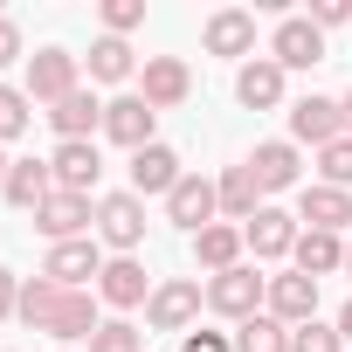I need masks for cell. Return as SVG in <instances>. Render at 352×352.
I'll return each instance as SVG.
<instances>
[{"instance_id":"cell-1","label":"cell","mask_w":352,"mask_h":352,"mask_svg":"<svg viewBox=\"0 0 352 352\" xmlns=\"http://www.w3.org/2000/svg\"><path fill=\"white\" fill-rule=\"evenodd\" d=\"M263 304H270V276H256V263L208 276V311H214V318L249 324V318H263Z\"/></svg>"},{"instance_id":"cell-2","label":"cell","mask_w":352,"mask_h":352,"mask_svg":"<svg viewBox=\"0 0 352 352\" xmlns=\"http://www.w3.org/2000/svg\"><path fill=\"white\" fill-rule=\"evenodd\" d=\"M201 304H208V290H201V276H166L159 290H152V304H145V324L152 331H194V318H201Z\"/></svg>"},{"instance_id":"cell-3","label":"cell","mask_w":352,"mask_h":352,"mask_svg":"<svg viewBox=\"0 0 352 352\" xmlns=\"http://www.w3.org/2000/svg\"><path fill=\"white\" fill-rule=\"evenodd\" d=\"M270 63L290 76V69H311V63H324V28L311 21V14H283L276 21V35H270Z\"/></svg>"},{"instance_id":"cell-4","label":"cell","mask_w":352,"mask_h":352,"mask_svg":"<svg viewBox=\"0 0 352 352\" xmlns=\"http://www.w3.org/2000/svg\"><path fill=\"white\" fill-rule=\"evenodd\" d=\"M338 138H352L345 131V104H331V97H297L290 104V145H338Z\"/></svg>"},{"instance_id":"cell-5","label":"cell","mask_w":352,"mask_h":352,"mask_svg":"<svg viewBox=\"0 0 352 352\" xmlns=\"http://www.w3.org/2000/svg\"><path fill=\"white\" fill-rule=\"evenodd\" d=\"M214 214H221V194H214L208 173H187V180L166 194V221H173V228H187V235L214 228Z\"/></svg>"},{"instance_id":"cell-6","label":"cell","mask_w":352,"mask_h":352,"mask_svg":"<svg viewBox=\"0 0 352 352\" xmlns=\"http://www.w3.org/2000/svg\"><path fill=\"white\" fill-rule=\"evenodd\" d=\"M90 221H97V201H90V194H49V201L35 208V228L49 235V249H56V242H83Z\"/></svg>"},{"instance_id":"cell-7","label":"cell","mask_w":352,"mask_h":352,"mask_svg":"<svg viewBox=\"0 0 352 352\" xmlns=\"http://www.w3.org/2000/svg\"><path fill=\"white\" fill-rule=\"evenodd\" d=\"M97 235L118 249V256H131L138 242H145V201L124 187V194H104L97 201Z\"/></svg>"},{"instance_id":"cell-8","label":"cell","mask_w":352,"mask_h":352,"mask_svg":"<svg viewBox=\"0 0 352 352\" xmlns=\"http://www.w3.org/2000/svg\"><path fill=\"white\" fill-rule=\"evenodd\" d=\"M49 173H56V194H97V180H104V152H97V138L56 145Z\"/></svg>"},{"instance_id":"cell-9","label":"cell","mask_w":352,"mask_h":352,"mask_svg":"<svg viewBox=\"0 0 352 352\" xmlns=\"http://www.w3.org/2000/svg\"><path fill=\"white\" fill-rule=\"evenodd\" d=\"M242 166L256 173V187H263V194H290V187H304V159H297L290 138H263Z\"/></svg>"},{"instance_id":"cell-10","label":"cell","mask_w":352,"mask_h":352,"mask_svg":"<svg viewBox=\"0 0 352 352\" xmlns=\"http://www.w3.org/2000/svg\"><path fill=\"white\" fill-rule=\"evenodd\" d=\"M76 69H83V63H76L69 49H35V56H28V97H35V104H63L69 90H83Z\"/></svg>"},{"instance_id":"cell-11","label":"cell","mask_w":352,"mask_h":352,"mask_svg":"<svg viewBox=\"0 0 352 352\" xmlns=\"http://www.w3.org/2000/svg\"><path fill=\"white\" fill-rule=\"evenodd\" d=\"M152 118H159V111H152L138 90H124V97L104 104V138L124 145V152H145V145H152Z\"/></svg>"},{"instance_id":"cell-12","label":"cell","mask_w":352,"mask_h":352,"mask_svg":"<svg viewBox=\"0 0 352 352\" xmlns=\"http://www.w3.org/2000/svg\"><path fill=\"white\" fill-rule=\"evenodd\" d=\"M152 276H145V263L138 256H111L104 263V276H97V304H111V311H131V304H152Z\"/></svg>"},{"instance_id":"cell-13","label":"cell","mask_w":352,"mask_h":352,"mask_svg":"<svg viewBox=\"0 0 352 352\" xmlns=\"http://www.w3.org/2000/svg\"><path fill=\"white\" fill-rule=\"evenodd\" d=\"M42 276L49 283H63V290H97V276H104V256H97V242L83 235V242H56L49 249V263H42Z\"/></svg>"},{"instance_id":"cell-14","label":"cell","mask_w":352,"mask_h":352,"mask_svg":"<svg viewBox=\"0 0 352 352\" xmlns=\"http://www.w3.org/2000/svg\"><path fill=\"white\" fill-rule=\"evenodd\" d=\"M297 221H304V228H324V235H345V228H352V194L311 180V187H297Z\"/></svg>"},{"instance_id":"cell-15","label":"cell","mask_w":352,"mask_h":352,"mask_svg":"<svg viewBox=\"0 0 352 352\" xmlns=\"http://www.w3.org/2000/svg\"><path fill=\"white\" fill-rule=\"evenodd\" d=\"M187 180V166H180V152H173V145H145V152H131V194L145 201V194H173V187H180Z\"/></svg>"},{"instance_id":"cell-16","label":"cell","mask_w":352,"mask_h":352,"mask_svg":"<svg viewBox=\"0 0 352 352\" xmlns=\"http://www.w3.org/2000/svg\"><path fill=\"white\" fill-rule=\"evenodd\" d=\"M201 49L208 56H256V14L249 8H214L208 28H201Z\"/></svg>"},{"instance_id":"cell-17","label":"cell","mask_w":352,"mask_h":352,"mask_svg":"<svg viewBox=\"0 0 352 352\" xmlns=\"http://www.w3.org/2000/svg\"><path fill=\"white\" fill-rule=\"evenodd\" d=\"M263 311H270L276 324H290V331H297V324H311V318H318V283H311V276H297V270H283V276H270V304H263Z\"/></svg>"},{"instance_id":"cell-18","label":"cell","mask_w":352,"mask_h":352,"mask_svg":"<svg viewBox=\"0 0 352 352\" xmlns=\"http://www.w3.org/2000/svg\"><path fill=\"white\" fill-rule=\"evenodd\" d=\"M187 90H194V69H187L180 56H145V83H138V97H145L152 111L187 104Z\"/></svg>"},{"instance_id":"cell-19","label":"cell","mask_w":352,"mask_h":352,"mask_svg":"<svg viewBox=\"0 0 352 352\" xmlns=\"http://www.w3.org/2000/svg\"><path fill=\"white\" fill-rule=\"evenodd\" d=\"M242 235H249V249H256L263 263H276V256H290V249H297V235H304V228H297V214H283V208H270V201H263V208H256V221H242Z\"/></svg>"},{"instance_id":"cell-20","label":"cell","mask_w":352,"mask_h":352,"mask_svg":"<svg viewBox=\"0 0 352 352\" xmlns=\"http://www.w3.org/2000/svg\"><path fill=\"white\" fill-rule=\"evenodd\" d=\"M242 249H249V235H242L235 221H214V228H201V235H194V263H201L208 276L242 270Z\"/></svg>"},{"instance_id":"cell-21","label":"cell","mask_w":352,"mask_h":352,"mask_svg":"<svg viewBox=\"0 0 352 352\" xmlns=\"http://www.w3.org/2000/svg\"><path fill=\"white\" fill-rule=\"evenodd\" d=\"M0 194H8V208L35 214V208L56 194V173H49V159H14V166H8V187H0Z\"/></svg>"},{"instance_id":"cell-22","label":"cell","mask_w":352,"mask_h":352,"mask_svg":"<svg viewBox=\"0 0 352 352\" xmlns=\"http://www.w3.org/2000/svg\"><path fill=\"white\" fill-rule=\"evenodd\" d=\"M290 263H297V276H331V270H345V235H324V228H304L297 235V249H290Z\"/></svg>"},{"instance_id":"cell-23","label":"cell","mask_w":352,"mask_h":352,"mask_svg":"<svg viewBox=\"0 0 352 352\" xmlns=\"http://www.w3.org/2000/svg\"><path fill=\"white\" fill-rule=\"evenodd\" d=\"M235 97H242L249 111H276V104H283V69H276L270 56H249L242 76H235Z\"/></svg>"},{"instance_id":"cell-24","label":"cell","mask_w":352,"mask_h":352,"mask_svg":"<svg viewBox=\"0 0 352 352\" xmlns=\"http://www.w3.org/2000/svg\"><path fill=\"white\" fill-rule=\"evenodd\" d=\"M49 124L63 131V145H69V138H90V131H104V104H97L90 90H69L63 104H49Z\"/></svg>"},{"instance_id":"cell-25","label":"cell","mask_w":352,"mask_h":352,"mask_svg":"<svg viewBox=\"0 0 352 352\" xmlns=\"http://www.w3.org/2000/svg\"><path fill=\"white\" fill-rule=\"evenodd\" d=\"M97 290H63V311H56V324H49V338H63V345H76V338H97Z\"/></svg>"},{"instance_id":"cell-26","label":"cell","mask_w":352,"mask_h":352,"mask_svg":"<svg viewBox=\"0 0 352 352\" xmlns=\"http://www.w3.org/2000/svg\"><path fill=\"white\" fill-rule=\"evenodd\" d=\"M214 194H221V214L242 228V221H256V208H263V187H256V173L249 166H228L221 180H214Z\"/></svg>"},{"instance_id":"cell-27","label":"cell","mask_w":352,"mask_h":352,"mask_svg":"<svg viewBox=\"0 0 352 352\" xmlns=\"http://www.w3.org/2000/svg\"><path fill=\"white\" fill-rule=\"evenodd\" d=\"M56 311H63V283L28 276V283H21V311H14V318H21L28 331H49V324H56Z\"/></svg>"},{"instance_id":"cell-28","label":"cell","mask_w":352,"mask_h":352,"mask_svg":"<svg viewBox=\"0 0 352 352\" xmlns=\"http://www.w3.org/2000/svg\"><path fill=\"white\" fill-rule=\"evenodd\" d=\"M138 69V56H131V42H118V35H104V42H90V83H124Z\"/></svg>"},{"instance_id":"cell-29","label":"cell","mask_w":352,"mask_h":352,"mask_svg":"<svg viewBox=\"0 0 352 352\" xmlns=\"http://www.w3.org/2000/svg\"><path fill=\"white\" fill-rule=\"evenodd\" d=\"M235 352H290V324H276V318L263 311V318L235 324Z\"/></svg>"},{"instance_id":"cell-30","label":"cell","mask_w":352,"mask_h":352,"mask_svg":"<svg viewBox=\"0 0 352 352\" xmlns=\"http://www.w3.org/2000/svg\"><path fill=\"white\" fill-rule=\"evenodd\" d=\"M28 118H35V97L14 90V83H0V145H14L28 131Z\"/></svg>"},{"instance_id":"cell-31","label":"cell","mask_w":352,"mask_h":352,"mask_svg":"<svg viewBox=\"0 0 352 352\" xmlns=\"http://www.w3.org/2000/svg\"><path fill=\"white\" fill-rule=\"evenodd\" d=\"M90 352H145V331H138L131 318H104L97 338H90Z\"/></svg>"},{"instance_id":"cell-32","label":"cell","mask_w":352,"mask_h":352,"mask_svg":"<svg viewBox=\"0 0 352 352\" xmlns=\"http://www.w3.org/2000/svg\"><path fill=\"white\" fill-rule=\"evenodd\" d=\"M318 173H324V187H345V194H352V138L324 145V152H318Z\"/></svg>"},{"instance_id":"cell-33","label":"cell","mask_w":352,"mask_h":352,"mask_svg":"<svg viewBox=\"0 0 352 352\" xmlns=\"http://www.w3.org/2000/svg\"><path fill=\"white\" fill-rule=\"evenodd\" d=\"M290 352H345V338H338V324H318L311 318V324L290 331Z\"/></svg>"},{"instance_id":"cell-34","label":"cell","mask_w":352,"mask_h":352,"mask_svg":"<svg viewBox=\"0 0 352 352\" xmlns=\"http://www.w3.org/2000/svg\"><path fill=\"white\" fill-rule=\"evenodd\" d=\"M131 28H145V0H104V35H131Z\"/></svg>"},{"instance_id":"cell-35","label":"cell","mask_w":352,"mask_h":352,"mask_svg":"<svg viewBox=\"0 0 352 352\" xmlns=\"http://www.w3.org/2000/svg\"><path fill=\"white\" fill-rule=\"evenodd\" d=\"M180 352H235V338H228V331H201V324H194V331L180 338Z\"/></svg>"},{"instance_id":"cell-36","label":"cell","mask_w":352,"mask_h":352,"mask_svg":"<svg viewBox=\"0 0 352 352\" xmlns=\"http://www.w3.org/2000/svg\"><path fill=\"white\" fill-rule=\"evenodd\" d=\"M21 56H28V49H21V28L0 14V69H8V63H21Z\"/></svg>"},{"instance_id":"cell-37","label":"cell","mask_w":352,"mask_h":352,"mask_svg":"<svg viewBox=\"0 0 352 352\" xmlns=\"http://www.w3.org/2000/svg\"><path fill=\"white\" fill-rule=\"evenodd\" d=\"M14 311H21V276H14V270H0V324H8Z\"/></svg>"},{"instance_id":"cell-38","label":"cell","mask_w":352,"mask_h":352,"mask_svg":"<svg viewBox=\"0 0 352 352\" xmlns=\"http://www.w3.org/2000/svg\"><path fill=\"white\" fill-rule=\"evenodd\" d=\"M311 21H318V28H338V21H352V8H345V0H318Z\"/></svg>"},{"instance_id":"cell-39","label":"cell","mask_w":352,"mask_h":352,"mask_svg":"<svg viewBox=\"0 0 352 352\" xmlns=\"http://www.w3.org/2000/svg\"><path fill=\"white\" fill-rule=\"evenodd\" d=\"M338 338H345V352H352V304L338 311Z\"/></svg>"},{"instance_id":"cell-40","label":"cell","mask_w":352,"mask_h":352,"mask_svg":"<svg viewBox=\"0 0 352 352\" xmlns=\"http://www.w3.org/2000/svg\"><path fill=\"white\" fill-rule=\"evenodd\" d=\"M8 166H14V159H8V145H0V187H8Z\"/></svg>"},{"instance_id":"cell-41","label":"cell","mask_w":352,"mask_h":352,"mask_svg":"<svg viewBox=\"0 0 352 352\" xmlns=\"http://www.w3.org/2000/svg\"><path fill=\"white\" fill-rule=\"evenodd\" d=\"M338 104H345V131H352V97H338Z\"/></svg>"},{"instance_id":"cell-42","label":"cell","mask_w":352,"mask_h":352,"mask_svg":"<svg viewBox=\"0 0 352 352\" xmlns=\"http://www.w3.org/2000/svg\"><path fill=\"white\" fill-rule=\"evenodd\" d=\"M345 276H352V242H345Z\"/></svg>"}]
</instances>
